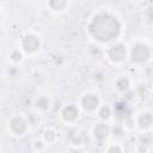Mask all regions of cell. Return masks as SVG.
Here are the masks:
<instances>
[{
    "instance_id": "11",
    "label": "cell",
    "mask_w": 153,
    "mask_h": 153,
    "mask_svg": "<svg viewBox=\"0 0 153 153\" xmlns=\"http://www.w3.org/2000/svg\"><path fill=\"white\" fill-rule=\"evenodd\" d=\"M100 114H102V117H103V118H104V117H105V118H106V117H109V109H108V108H106V109L104 108V109L102 110V112H100Z\"/></svg>"
},
{
    "instance_id": "10",
    "label": "cell",
    "mask_w": 153,
    "mask_h": 153,
    "mask_svg": "<svg viewBox=\"0 0 153 153\" xmlns=\"http://www.w3.org/2000/svg\"><path fill=\"white\" fill-rule=\"evenodd\" d=\"M141 123H142V126H145V127H148L149 124H151V121H152V118H151V115L149 114H145L142 117H141Z\"/></svg>"
},
{
    "instance_id": "8",
    "label": "cell",
    "mask_w": 153,
    "mask_h": 153,
    "mask_svg": "<svg viewBox=\"0 0 153 153\" xmlns=\"http://www.w3.org/2000/svg\"><path fill=\"white\" fill-rule=\"evenodd\" d=\"M108 131H109V128H108L105 124H99V126L96 128V135H97L99 139L105 137L106 134H108Z\"/></svg>"
},
{
    "instance_id": "2",
    "label": "cell",
    "mask_w": 153,
    "mask_h": 153,
    "mask_svg": "<svg viewBox=\"0 0 153 153\" xmlns=\"http://www.w3.org/2000/svg\"><path fill=\"white\" fill-rule=\"evenodd\" d=\"M149 53H148V49L145 47V45H136L134 49H133V53H131V56H133V60L137 61V62H141L143 60H146L148 57Z\"/></svg>"
},
{
    "instance_id": "6",
    "label": "cell",
    "mask_w": 153,
    "mask_h": 153,
    "mask_svg": "<svg viewBox=\"0 0 153 153\" xmlns=\"http://www.w3.org/2000/svg\"><path fill=\"white\" fill-rule=\"evenodd\" d=\"M11 127H12V129H13L16 133H19V134H20V133L24 131V129H25V123H24L22 120L16 118V120L12 121Z\"/></svg>"
},
{
    "instance_id": "1",
    "label": "cell",
    "mask_w": 153,
    "mask_h": 153,
    "mask_svg": "<svg viewBox=\"0 0 153 153\" xmlns=\"http://www.w3.org/2000/svg\"><path fill=\"white\" fill-rule=\"evenodd\" d=\"M120 25L117 20L108 14H100L94 18L91 25V32L94 37L102 41L111 39L114 36L118 33Z\"/></svg>"
},
{
    "instance_id": "4",
    "label": "cell",
    "mask_w": 153,
    "mask_h": 153,
    "mask_svg": "<svg viewBox=\"0 0 153 153\" xmlns=\"http://www.w3.org/2000/svg\"><path fill=\"white\" fill-rule=\"evenodd\" d=\"M109 55H110V57H111L112 60L120 61V60H122V59L124 57L126 50H124V48H123L122 45H116V47H112V49L110 50Z\"/></svg>"
},
{
    "instance_id": "5",
    "label": "cell",
    "mask_w": 153,
    "mask_h": 153,
    "mask_svg": "<svg viewBox=\"0 0 153 153\" xmlns=\"http://www.w3.org/2000/svg\"><path fill=\"white\" fill-rule=\"evenodd\" d=\"M97 104H98V99H97V97H94L92 94L82 98V105L87 110H93L97 106Z\"/></svg>"
},
{
    "instance_id": "3",
    "label": "cell",
    "mask_w": 153,
    "mask_h": 153,
    "mask_svg": "<svg viewBox=\"0 0 153 153\" xmlns=\"http://www.w3.org/2000/svg\"><path fill=\"white\" fill-rule=\"evenodd\" d=\"M23 45H24V48L27 51H35L38 48L39 43H38V41H37L36 37H33V36H26L24 38V41H23Z\"/></svg>"
},
{
    "instance_id": "7",
    "label": "cell",
    "mask_w": 153,
    "mask_h": 153,
    "mask_svg": "<svg viewBox=\"0 0 153 153\" xmlns=\"http://www.w3.org/2000/svg\"><path fill=\"white\" fill-rule=\"evenodd\" d=\"M76 116H78V110H76L75 108H73V106H68V108L65 109V111H63V117H65L66 120L72 121V120H74Z\"/></svg>"
},
{
    "instance_id": "9",
    "label": "cell",
    "mask_w": 153,
    "mask_h": 153,
    "mask_svg": "<svg viewBox=\"0 0 153 153\" xmlns=\"http://www.w3.org/2000/svg\"><path fill=\"white\" fill-rule=\"evenodd\" d=\"M66 1L65 0H50V6L55 10H61L65 7Z\"/></svg>"
}]
</instances>
